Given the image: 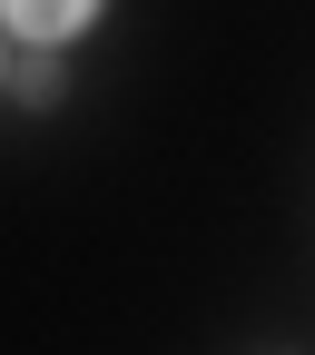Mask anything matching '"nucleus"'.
<instances>
[{"instance_id": "1", "label": "nucleus", "mask_w": 315, "mask_h": 355, "mask_svg": "<svg viewBox=\"0 0 315 355\" xmlns=\"http://www.w3.org/2000/svg\"><path fill=\"white\" fill-rule=\"evenodd\" d=\"M0 20H10L20 40H39V50H60V40H79L89 20H99V0H0Z\"/></svg>"}, {"instance_id": "2", "label": "nucleus", "mask_w": 315, "mask_h": 355, "mask_svg": "<svg viewBox=\"0 0 315 355\" xmlns=\"http://www.w3.org/2000/svg\"><path fill=\"white\" fill-rule=\"evenodd\" d=\"M20 99H30V109H50V99H60V69H50V60H39V69H20Z\"/></svg>"}]
</instances>
